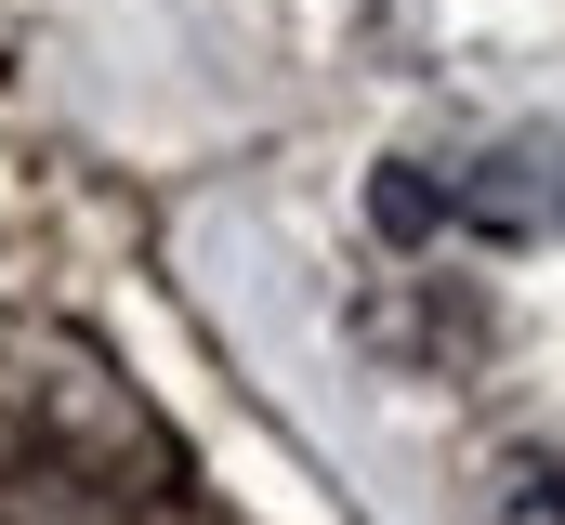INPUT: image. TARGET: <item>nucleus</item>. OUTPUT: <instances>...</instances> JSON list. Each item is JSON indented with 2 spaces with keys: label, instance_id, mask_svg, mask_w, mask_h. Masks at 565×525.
Here are the masks:
<instances>
[{
  "label": "nucleus",
  "instance_id": "1",
  "mask_svg": "<svg viewBox=\"0 0 565 525\" xmlns=\"http://www.w3.org/2000/svg\"><path fill=\"white\" fill-rule=\"evenodd\" d=\"M369 224L395 250H422L447 224H473V237H553L565 224V144L526 131V144H473V158H382Z\"/></svg>",
  "mask_w": 565,
  "mask_h": 525
},
{
  "label": "nucleus",
  "instance_id": "2",
  "mask_svg": "<svg viewBox=\"0 0 565 525\" xmlns=\"http://www.w3.org/2000/svg\"><path fill=\"white\" fill-rule=\"evenodd\" d=\"M487 525H565V460H513L500 473V513Z\"/></svg>",
  "mask_w": 565,
  "mask_h": 525
}]
</instances>
